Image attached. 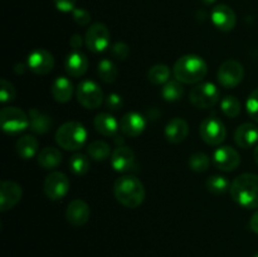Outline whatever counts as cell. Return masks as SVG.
Here are the masks:
<instances>
[{
  "mask_svg": "<svg viewBox=\"0 0 258 257\" xmlns=\"http://www.w3.org/2000/svg\"><path fill=\"white\" fill-rule=\"evenodd\" d=\"M232 199L247 209L258 208V175L246 173L237 176L229 188Z\"/></svg>",
  "mask_w": 258,
  "mask_h": 257,
  "instance_id": "6da1fadb",
  "label": "cell"
},
{
  "mask_svg": "<svg viewBox=\"0 0 258 257\" xmlns=\"http://www.w3.org/2000/svg\"><path fill=\"white\" fill-rule=\"evenodd\" d=\"M113 194L118 203L126 208H138L145 199V188L135 175L127 174L115 181Z\"/></svg>",
  "mask_w": 258,
  "mask_h": 257,
  "instance_id": "7a4b0ae2",
  "label": "cell"
},
{
  "mask_svg": "<svg viewBox=\"0 0 258 257\" xmlns=\"http://www.w3.org/2000/svg\"><path fill=\"white\" fill-rule=\"evenodd\" d=\"M208 72L207 63L203 58L194 54H186L179 58L173 68V73L175 80L186 85L198 83L206 77Z\"/></svg>",
  "mask_w": 258,
  "mask_h": 257,
  "instance_id": "3957f363",
  "label": "cell"
},
{
  "mask_svg": "<svg viewBox=\"0 0 258 257\" xmlns=\"http://www.w3.org/2000/svg\"><path fill=\"white\" fill-rule=\"evenodd\" d=\"M87 140V131L85 126L77 121H68L63 123L55 133V141L64 150H78Z\"/></svg>",
  "mask_w": 258,
  "mask_h": 257,
  "instance_id": "277c9868",
  "label": "cell"
},
{
  "mask_svg": "<svg viewBox=\"0 0 258 257\" xmlns=\"http://www.w3.org/2000/svg\"><path fill=\"white\" fill-rule=\"evenodd\" d=\"M0 125L4 133L19 134L30 126L29 116L18 107H5L0 111Z\"/></svg>",
  "mask_w": 258,
  "mask_h": 257,
  "instance_id": "5b68a950",
  "label": "cell"
},
{
  "mask_svg": "<svg viewBox=\"0 0 258 257\" xmlns=\"http://www.w3.org/2000/svg\"><path fill=\"white\" fill-rule=\"evenodd\" d=\"M189 101L197 108H211L219 101V91L211 82L199 83L191 88Z\"/></svg>",
  "mask_w": 258,
  "mask_h": 257,
  "instance_id": "8992f818",
  "label": "cell"
},
{
  "mask_svg": "<svg viewBox=\"0 0 258 257\" xmlns=\"http://www.w3.org/2000/svg\"><path fill=\"white\" fill-rule=\"evenodd\" d=\"M77 100L87 110L100 107L103 101V93L100 86L93 81H82L77 87Z\"/></svg>",
  "mask_w": 258,
  "mask_h": 257,
  "instance_id": "52a82bcc",
  "label": "cell"
},
{
  "mask_svg": "<svg viewBox=\"0 0 258 257\" xmlns=\"http://www.w3.org/2000/svg\"><path fill=\"white\" fill-rule=\"evenodd\" d=\"M110 30L102 23H95V24H92L88 28L87 33H86V45L93 53L103 52L110 45Z\"/></svg>",
  "mask_w": 258,
  "mask_h": 257,
  "instance_id": "ba28073f",
  "label": "cell"
},
{
  "mask_svg": "<svg viewBox=\"0 0 258 257\" xmlns=\"http://www.w3.org/2000/svg\"><path fill=\"white\" fill-rule=\"evenodd\" d=\"M201 138L206 144L212 146L219 145L224 141L227 136V130L224 123L217 117H208L201 123Z\"/></svg>",
  "mask_w": 258,
  "mask_h": 257,
  "instance_id": "9c48e42d",
  "label": "cell"
},
{
  "mask_svg": "<svg viewBox=\"0 0 258 257\" xmlns=\"http://www.w3.org/2000/svg\"><path fill=\"white\" fill-rule=\"evenodd\" d=\"M43 189H44V193L48 198L52 199V201H59L68 193L70 179L64 173L52 171L45 178Z\"/></svg>",
  "mask_w": 258,
  "mask_h": 257,
  "instance_id": "30bf717a",
  "label": "cell"
},
{
  "mask_svg": "<svg viewBox=\"0 0 258 257\" xmlns=\"http://www.w3.org/2000/svg\"><path fill=\"white\" fill-rule=\"evenodd\" d=\"M244 76L243 66L239 62L234 59H228L218 70V77L219 83L226 88H233L238 86L242 82Z\"/></svg>",
  "mask_w": 258,
  "mask_h": 257,
  "instance_id": "8fae6325",
  "label": "cell"
},
{
  "mask_svg": "<svg viewBox=\"0 0 258 257\" xmlns=\"http://www.w3.org/2000/svg\"><path fill=\"white\" fill-rule=\"evenodd\" d=\"M53 67H54V58L47 49L43 48L35 49L28 57V68L35 75H47L53 70Z\"/></svg>",
  "mask_w": 258,
  "mask_h": 257,
  "instance_id": "7c38bea8",
  "label": "cell"
},
{
  "mask_svg": "<svg viewBox=\"0 0 258 257\" xmlns=\"http://www.w3.org/2000/svg\"><path fill=\"white\" fill-rule=\"evenodd\" d=\"M213 163L218 169L223 171H232L238 168L241 156L238 151L231 146H221L213 154Z\"/></svg>",
  "mask_w": 258,
  "mask_h": 257,
  "instance_id": "4fadbf2b",
  "label": "cell"
},
{
  "mask_svg": "<svg viewBox=\"0 0 258 257\" xmlns=\"http://www.w3.org/2000/svg\"><path fill=\"white\" fill-rule=\"evenodd\" d=\"M111 165L118 173H128L135 169V154L128 146H117L111 154Z\"/></svg>",
  "mask_w": 258,
  "mask_h": 257,
  "instance_id": "5bb4252c",
  "label": "cell"
},
{
  "mask_svg": "<svg viewBox=\"0 0 258 257\" xmlns=\"http://www.w3.org/2000/svg\"><path fill=\"white\" fill-rule=\"evenodd\" d=\"M22 186L13 180H3L0 185V209H12L22 199Z\"/></svg>",
  "mask_w": 258,
  "mask_h": 257,
  "instance_id": "9a60e30c",
  "label": "cell"
},
{
  "mask_svg": "<svg viewBox=\"0 0 258 257\" xmlns=\"http://www.w3.org/2000/svg\"><path fill=\"white\" fill-rule=\"evenodd\" d=\"M212 22L222 32H229L236 27L237 18L232 8L226 4H219L212 10Z\"/></svg>",
  "mask_w": 258,
  "mask_h": 257,
  "instance_id": "2e32d148",
  "label": "cell"
},
{
  "mask_svg": "<svg viewBox=\"0 0 258 257\" xmlns=\"http://www.w3.org/2000/svg\"><path fill=\"white\" fill-rule=\"evenodd\" d=\"M146 127V120L141 113L135 112H127L122 116L120 121V130L122 134L130 138H136V136L141 135Z\"/></svg>",
  "mask_w": 258,
  "mask_h": 257,
  "instance_id": "e0dca14e",
  "label": "cell"
},
{
  "mask_svg": "<svg viewBox=\"0 0 258 257\" xmlns=\"http://www.w3.org/2000/svg\"><path fill=\"white\" fill-rule=\"evenodd\" d=\"M66 218L68 223L75 227H81L87 223L90 218V207L82 199H75L71 202L66 211Z\"/></svg>",
  "mask_w": 258,
  "mask_h": 257,
  "instance_id": "ac0fdd59",
  "label": "cell"
},
{
  "mask_svg": "<svg viewBox=\"0 0 258 257\" xmlns=\"http://www.w3.org/2000/svg\"><path fill=\"white\" fill-rule=\"evenodd\" d=\"M234 141L242 149H249L258 141V127L251 122L242 123L234 133Z\"/></svg>",
  "mask_w": 258,
  "mask_h": 257,
  "instance_id": "d6986e66",
  "label": "cell"
},
{
  "mask_svg": "<svg viewBox=\"0 0 258 257\" xmlns=\"http://www.w3.org/2000/svg\"><path fill=\"white\" fill-rule=\"evenodd\" d=\"M189 134V126L184 118L175 117L168 122L165 126V138L169 143L179 144L183 143Z\"/></svg>",
  "mask_w": 258,
  "mask_h": 257,
  "instance_id": "ffe728a7",
  "label": "cell"
},
{
  "mask_svg": "<svg viewBox=\"0 0 258 257\" xmlns=\"http://www.w3.org/2000/svg\"><path fill=\"white\" fill-rule=\"evenodd\" d=\"M64 67L70 76H72V77H81V76H83L87 72L88 59L82 52L73 50L66 58Z\"/></svg>",
  "mask_w": 258,
  "mask_h": 257,
  "instance_id": "44dd1931",
  "label": "cell"
},
{
  "mask_svg": "<svg viewBox=\"0 0 258 257\" xmlns=\"http://www.w3.org/2000/svg\"><path fill=\"white\" fill-rule=\"evenodd\" d=\"M50 92H52L53 98L57 102H68L72 98L73 85L67 77H58L53 82L52 87H50Z\"/></svg>",
  "mask_w": 258,
  "mask_h": 257,
  "instance_id": "7402d4cb",
  "label": "cell"
},
{
  "mask_svg": "<svg viewBox=\"0 0 258 257\" xmlns=\"http://www.w3.org/2000/svg\"><path fill=\"white\" fill-rule=\"evenodd\" d=\"M93 125L96 131L103 136H113L120 127L116 118L107 112L98 113L93 120Z\"/></svg>",
  "mask_w": 258,
  "mask_h": 257,
  "instance_id": "603a6c76",
  "label": "cell"
},
{
  "mask_svg": "<svg viewBox=\"0 0 258 257\" xmlns=\"http://www.w3.org/2000/svg\"><path fill=\"white\" fill-rule=\"evenodd\" d=\"M30 130L35 134H45L52 126V120L48 115L39 111L38 108H32L29 111Z\"/></svg>",
  "mask_w": 258,
  "mask_h": 257,
  "instance_id": "cb8c5ba5",
  "label": "cell"
},
{
  "mask_svg": "<svg viewBox=\"0 0 258 257\" xmlns=\"http://www.w3.org/2000/svg\"><path fill=\"white\" fill-rule=\"evenodd\" d=\"M38 163L42 168L48 169H54L62 163V153H60L58 149L52 148V146H48V148H44L38 155Z\"/></svg>",
  "mask_w": 258,
  "mask_h": 257,
  "instance_id": "d4e9b609",
  "label": "cell"
},
{
  "mask_svg": "<svg viewBox=\"0 0 258 257\" xmlns=\"http://www.w3.org/2000/svg\"><path fill=\"white\" fill-rule=\"evenodd\" d=\"M38 140L32 135H24L17 141V153L24 160L32 159L38 150Z\"/></svg>",
  "mask_w": 258,
  "mask_h": 257,
  "instance_id": "484cf974",
  "label": "cell"
},
{
  "mask_svg": "<svg viewBox=\"0 0 258 257\" xmlns=\"http://www.w3.org/2000/svg\"><path fill=\"white\" fill-rule=\"evenodd\" d=\"M87 154L95 161H103L111 155V148L105 141L95 140L88 145Z\"/></svg>",
  "mask_w": 258,
  "mask_h": 257,
  "instance_id": "4316f807",
  "label": "cell"
},
{
  "mask_svg": "<svg viewBox=\"0 0 258 257\" xmlns=\"http://www.w3.org/2000/svg\"><path fill=\"white\" fill-rule=\"evenodd\" d=\"M97 73L101 81H103L105 83L115 82L117 78V68H116L115 63L110 59H102L98 62Z\"/></svg>",
  "mask_w": 258,
  "mask_h": 257,
  "instance_id": "83f0119b",
  "label": "cell"
},
{
  "mask_svg": "<svg viewBox=\"0 0 258 257\" xmlns=\"http://www.w3.org/2000/svg\"><path fill=\"white\" fill-rule=\"evenodd\" d=\"M161 95H163L164 100L168 102H175V101L180 100L183 96V87L178 80H169L164 85Z\"/></svg>",
  "mask_w": 258,
  "mask_h": 257,
  "instance_id": "f1b7e54d",
  "label": "cell"
},
{
  "mask_svg": "<svg viewBox=\"0 0 258 257\" xmlns=\"http://www.w3.org/2000/svg\"><path fill=\"white\" fill-rule=\"evenodd\" d=\"M148 78L154 85H165L170 78V68L166 65H155L149 70Z\"/></svg>",
  "mask_w": 258,
  "mask_h": 257,
  "instance_id": "f546056e",
  "label": "cell"
},
{
  "mask_svg": "<svg viewBox=\"0 0 258 257\" xmlns=\"http://www.w3.org/2000/svg\"><path fill=\"white\" fill-rule=\"evenodd\" d=\"M70 168L76 175H85L90 170V159L85 154H75L70 159Z\"/></svg>",
  "mask_w": 258,
  "mask_h": 257,
  "instance_id": "4dcf8cb0",
  "label": "cell"
},
{
  "mask_svg": "<svg viewBox=\"0 0 258 257\" xmlns=\"http://www.w3.org/2000/svg\"><path fill=\"white\" fill-rule=\"evenodd\" d=\"M206 185L207 189L213 194H223L231 188V184L227 180V178L221 175L209 176V178L207 179Z\"/></svg>",
  "mask_w": 258,
  "mask_h": 257,
  "instance_id": "1f68e13d",
  "label": "cell"
},
{
  "mask_svg": "<svg viewBox=\"0 0 258 257\" xmlns=\"http://www.w3.org/2000/svg\"><path fill=\"white\" fill-rule=\"evenodd\" d=\"M221 108L227 117H237L241 113V102L234 96H227L222 100Z\"/></svg>",
  "mask_w": 258,
  "mask_h": 257,
  "instance_id": "d6a6232c",
  "label": "cell"
},
{
  "mask_svg": "<svg viewBox=\"0 0 258 257\" xmlns=\"http://www.w3.org/2000/svg\"><path fill=\"white\" fill-rule=\"evenodd\" d=\"M211 165V159L204 153H196L189 158V166L193 171L203 173Z\"/></svg>",
  "mask_w": 258,
  "mask_h": 257,
  "instance_id": "836d02e7",
  "label": "cell"
},
{
  "mask_svg": "<svg viewBox=\"0 0 258 257\" xmlns=\"http://www.w3.org/2000/svg\"><path fill=\"white\" fill-rule=\"evenodd\" d=\"M15 95H17V91H15L13 83L3 78L2 82H0V101L3 103L10 102V101L14 100Z\"/></svg>",
  "mask_w": 258,
  "mask_h": 257,
  "instance_id": "e575fe53",
  "label": "cell"
},
{
  "mask_svg": "<svg viewBox=\"0 0 258 257\" xmlns=\"http://www.w3.org/2000/svg\"><path fill=\"white\" fill-rule=\"evenodd\" d=\"M247 111H248V115L253 118L256 122H258V88L254 91H252L251 95L247 98Z\"/></svg>",
  "mask_w": 258,
  "mask_h": 257,
  "instance_id": "d590c367",
  "label": "cell"
},
{
  "mask_svg": "<svg viewBox=\"0 0 258 257\" xmlns=\"http://www.w3.org/2000/svg\"><path fill=\"white\" fill-rule=\"evenodd\" d=\"M111 54L113 55V58L118 60H125L126 58L130 54V49H128V45L126 43L117 42L115 44H112L111 47Z\"/></svg>",
  "mask_w": 258,
  "mask_h": 257,
  "instance_id": "8d00e7d4",
  "label": "cell"
},
{
  "mask_svg": "<svg viewBox=\"0 0 258 257\" xmlns=\"http://www.w3.org/2000/svg\"><path fill=\"white\" fill-rule=\"evenodd\" d=\"M73 20L77 23L78 25H87L91 20L90 13L86 9H82V8H77L72 12Z\"/></svg>",
  "mask_w": 258,
  "mask_h": 257,
  "instance_id": "74e56055",
  "label": "cell"
},
{
  "mask_svg": "<svg viewBox=\"0 0 258 257\" xmlns=\"http://www.w3.org/2000/svg\"><path fill=\"white\" fill-rule=\"evenodd\" d=\"M76 2L77 0H54V5L59 12L70 13L76 9Z\"/></svg>",
  "mask_w": 258,
  "mask_h": 257,
  "instance_id": "f35d334b",
  "label": "cell"
},
{
  "mask_svg": "<svg viewBox=\"0 0 258 257\" xmlns=\"http://www.w3.org/2000/svg\"><path fill=\"white\" fill-rule=\"evenodd\" d=\"M106 106L112 111L118 110L122 106V98L118 95H116V93H111L107 97V100H106Z\"/></svg>",
  "mask_w": 258,
  "mask_h": 257,
  "instance_id": "ab89813d",
  "label": "cell"
},
{
  "mask_svg": "<svg viewBox=\"0 0 258 257\" xmlns=\"http://www.w3.org/2000/svg\"><path fill=\"white\" fill-rule=\"evenodd\" d=\"M82 43H83L82 42V37H81L80 34L72 35V37H71V39H70L71 47H72L75 50H77L78 48L82 47Z\"/></svg>",
  "mask_w": 258,
  "mask_h": 257,
  "instance_id": "60d3db41",
  "label": "cell"
},
{
  "mask_svg": "<svg viewBox=\"0 0 258 257\" xmlns=\"http://www.w3.org/2000/svg\"><path fill=\"white\" fill-rule=\"evenodd\" d=\"M249 227L254 233L258 234V211L254 212V214L252 216L251 221H249Z\"/></svg>",
  "mask_w": 258,
  "mask_h": 257,
  "instance_id": "b9f144b4",
  "label": "cell"
},
{
  "mask_svg": "<svg viewBox=\"0 0 258 257\" xmlns=\"http://www.w3.org/2000/svg\"><path fill=\"white\" fill-rule=\"evenodd\" d=\"M253 158H254V161H256L257 165H258V145L256 146V149H254V151H253Z\"/></svg>",
  "mask_w": 258,
  "mask_h": 257,
  "instance_id": "7bdbcfd3",
  "label": "cell"
},
{
  "mask_svg": "<svg viewBox=\"0 0 258 257\" xmlns=\"http://www.w3.org/2000/svg\"><path fill=\"white\" fill-rule=\"evenodd\" d=\"M202 2H203L204 4H207V5H211V4H213V3H216L217 0H202Z\"/></svg>",
  "mask_w": 258,
  "mask_h": 257,
  "instance_id": "ee69618b",
  "label": "cell"
},
{
  "mask_svg": "<svg viewBox=\"0 0 258 257\" xmlns=\"http://www.w3.org/2000/svg\"><path fill=\"white\" fill-rule=\"evenodd\" d=\"M254 257H258V253H256V254H254Z\"/></svg>",
  "mask_w": 258,
  "mask_h": 257,
  "instance_id": "f6af8a7d",
  "label": "cell"
}]
</instances>
